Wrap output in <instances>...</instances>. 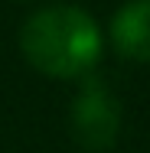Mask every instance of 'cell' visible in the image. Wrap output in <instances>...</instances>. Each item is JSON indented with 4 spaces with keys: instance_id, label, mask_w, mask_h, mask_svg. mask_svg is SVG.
Instances as JSON below:
<instances>
[{
    "instance_id": "cell-2",
    "label": "cell",
    "mask_w": 150,
    "mask_h": 153,
    "mask_svg": "<svg viewBox=\"0 0 150 153\" xmlns=\"http://www.w3.org/2000/svg\"><path fill=\"white\" fill-rule=\"evenodd\" d=\"M118 130H121V104L114 91L98 78H85L82 91L72 101L75 143L88 153H104L118 143Z\"/></svg>"
},
{
    "instance_id": "cell-1",
    "label": "cell",
    "mask_w": 150,
    "mask_h": 153,
    "mask_svg": "<svg viewBox=\"0 0 150 153\" xmlns=\"http://www.w3.org/2000/svg\"><path fill=\"white\" fill-rule=\"evenodd\" d=\"M20 49L23 59L49 78H82L101 59V30L88 10L56 3L23 23Z\"/></svg>"
},
{
    "instance_id": "cell-3",
    "label": "cell",
    "mask_w": 150,
    "mask_h": 153,
    "mask_svg": "<svg viewBox=\"0 0 150 153\" xmlns=\"http://www.w3.org/2000/svg\"><path fill=\"white\" fill-rule=\"evenodd\" d=\"M111 46L131 62H150V0H127L114 13Z\"/></svg>"
}]
</instances>
